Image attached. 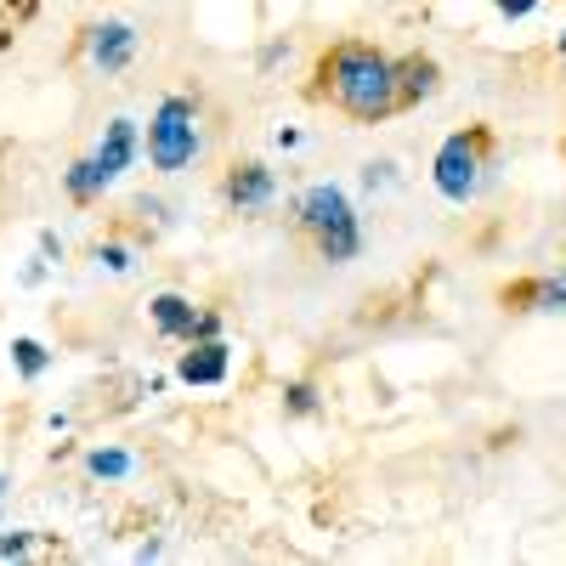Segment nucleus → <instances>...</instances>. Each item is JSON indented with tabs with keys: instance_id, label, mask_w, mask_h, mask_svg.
<instances>
[{
	"instance_id": "nucleus-8",
	"label": "nucleus",
	"mask_w": 566,
	"mask_h": 566,
	"mask_svg": "<svg viewBox=\"0 0 566 566\" xmlns=\"http://www.w3.org/2000/svg\"><path fill=\"white\" fill-rule=\"evenodd\" d=\"M272 199H277V170L266 159H239L221 176V205L232 216H261L272 210Z\"/></svg>"
},
{
	"instance_id": "nucleus-4",
	"label": "nucleus",
	"mask_w": 566,
	"mask_h": 566,
	"mask_svg": "<svg viewBox=\"0 0 566 566\" xmlns=\"http://www.w3.org/2000/svg\"><path fill=\"white\" fill-rule=\"evenodd\" d=\"M136 154H142V130H136V119H108V130L97 136V148L80 154V159L63 170V199L80 205V210L103 205V193H108V187L136 165Z\"/></svg>"
},
{
	"instance_id": "nucleus-12",
	"label": "nucleus",
	"mask_w": 566,
	"mask_h": 566,
	"mask_svg": "<svg viewBox=\"0 0 566 566\" xmlns=\"http://www.w3.org/2000/svg\"><path fill=\"white\" fill-rule=\"evenodd\" d=\"M12 368L23 374V380H40V374L52 368V352H45L40 340H29V335H18L12 340Z\"/></svg>"
},
{
	"instance_id": "nucleus-7",
	"label": "nucleus",
	"mask_w": 566,
	"mask_h": 566,
	"mask_svg": "<svg viewBox=\"0 0 566 566\" xmlns=\"http://www.w3.org/2000/svg\"><path fill=\"white\" fill-rule=\"evenodd\" d=\"M136 45H142L136 23H125V18H97V23L80 29L74 52H85L97 74H125V69L136 63Z\"/></svg>"
},
{
	"instance_id": "nucleus-19",
	"label": "nucleus",
	"mask_w": 566,
	"mask_h": 566,
	"mask_svg": "<svg viewBox=\"0 0 566 566\" xmlns=\"http://www.w3.org/2000/svg\"><path fill=\"white\" fill-rule=\"evenodd\" d=\"M555 57H566V29L555 34Z\"/></svg>"
},
{
	"instance_id": "nucleus-14",
	"label": "nucleus",
	"mask_w": 566,
	"mask_h": 566,
	"mask_svg": "<svg viewBox=\"0 0 566 566\" xmlns=\"http://www.w3.org/2000/svg\"><path fill=\"white\" fill-rule=\"evenodd\" d=\"M317 408H323V397H317L312 380H290V386H283V413H290V419H306Z\"/></svg>"
},
{
	"instance_id": "nucleus-2",
	"label": "nucleus",
	"mask_w": 566,
	"mask_h": 566,
	"mask_svg": "<svg viewBox=\"0 0 566 566\" xmlns=\"http://www.w3.org/2000/svg\"><path fill=\"white\" fill-rule=\"evenodd\" d=\"M290 227L323 266H346V261L363 255V221L346 199V187H335V181L301 187L295 205H290Z\"/></svg>"
},
{
	"instance_id": "nucleus-9",
	"label": "nucleus",
	"mask_w": 566,
	"mask_h": 566,
	"mask_svg": "<svg viewBox=\"0 0 566 566\" xmlns=\"http://www.w3.org/2000/svg\"><path fill=\"white\" fill-rule=\"evenodd\" d=\"M442 63L431 57V52H397V103H402V114H413V108H424L442 91Z\"/></svg>"
},
{
	"instance_id": "nucleus-21",
	"label": "nucleus",
	"mask_w": 566,
	"mask_h": 566,
	"mask_svg": "<svg viewBox=\"0 0 566 566\" xmlns=\"http://www.w3.org/2000/svg\"><path fill=\"white\" fill-rule=\"evenodd\" d=\"M560 159H566V136H560Z\"/></svg>"
},
{
	"instance_id": "nucleus-17",
	"label": "nucleus",
	"mask_w": 566,
	"mask_h": 566,
	"mask_svg": "<svg viewBox=\"0 0 566 566\" xmlns=\"http://www.w3.org/2000/svg\"><path fill=\"white\" fill-rule=\"evenodd\" d=\"M0 555H7V560L29 555V533H7V538H0Z\"/></svg>"
},
{
	"instance_id": "nucleus-5",
	"label": "nucleus",
	"mask_w": 566,
	"mask_h": 566,
	"mask_svg": "<svg viewBox=\"0 0 566 566\" xmlns=\"http://www.w3.org/2000/svg\"><path fill=\"white\" fill-rule=\"evenodd\" d=\"M142 154L159 176H181L193 170V159L205 154V125H199V103L187 91H170V97L154 103L148 114V136H142Z\"/></svg>"
},
{
	"instance_id": "nucleus-10",
	"label": "nucleus",
	"mask_w": 566,
	"mask_h": 566,
	"mask_svg": "<svg viewBox=\"0 0 566 566\" xmlns=\"http://www.w3.org/2000/svg\"><path fill=\"white\" fill-rule=\"evenodd\" d=\"M232 368V346L227 340H187V352L176 357V380L181 386H221Z\"/></svg>"
},
{
	"instance_id": "nucleus-13",
	"label": "nucleus",
	"mask_w": 566,
	"mask_h": 566,
	"mask_svg": "<svg viewBox=\"0 0 566 566\" xmlns=\"http://www.w3.org/2000/svg\"><path fill=\"white\" fill-rule=\"evenodd\" d=\"M85 470H91L97 482H125V476H130V453H119V448H97V453L85 459Z\"/></svg>"
},
{
	"instance_id": "nucleus-1",
	"label": "nucleus",
	"mask_w": 566,
	"mask_h": 566,
	"mask_svg": "<svg viewBox=\"0 0 566 566\" xmlns=\"http://www.w3.org/2000/svg\"><path fill=\"white\" fill-rule=\"evenodd\" d=\"M301 97L312 108H328V114L352 119V125H386V119L402 114V103H397V52H386V45H374L363 34L328 40L306 69Z\"/></svg>"
},
{
	"instance_id": "nucleus-3",
	"label": "nucleus",
	"mask_w": 566,
	"mask_h": 566,
	"mask_svg": "<svg viewBox=\"0 0 566 566\" xmlns=\"http://www.w3.org/2000/svg\"><path fill=\"white\" fill-rule=\"evenodd\" d=\"M499 154H504L499 125L470 119V125H459V130L442 136V148H437V159H431V187H437L448 205L482 199V187H488L493 170H499Z\"/></svg>"
},
{
	"instance_id": "nucleus-20",
	"label": "nucleus",
	"mask_w": 566,
	"mask_h": 566,
	"mask_svg": "<svg viewBox=\"0 0 566 566\" xmlns=\"http://www.w3.org/2000/svg\"><path fill=\"white\" fill-rule=\"evenodd\" d=\"M0 499H7V476H0Z\"/></svg>"
},
{
	"instance_id": "nucleus-15",
	"label": "nucleus",
	"mask_w": 566,
	"mask_h": 566,
	"mask_svg": "<svg viewBox=\"0 0 566 566\" xmlns=\"http://www.w3.org/2000/svg\"><path fill=\"white\" fill-rule=\"evenodd\" d=\"M91 261L108 266V272H130V266H136V250H125L119 239H103L97 250H91Z\"/></svg>"
},
{
	"instance_id": "nucleus-16",
	"label": "nucleus",
	"mask_w": 566,
	"mask_h": 566,
	"mask_svg": "<svg viewBox=\"0 0 566 566\" xmlns=\"http://www.w3.org/2000/svg\"><path fill=\"white\" fill-rule=\"evenodd\" d=\"M493 12L515 23V18H533V12H538V0H493Z\"/></svg>"
},
{
	"instance_id": "nucleus-6",
	"label": "nucleus",
	"mask_w": 566,
	"mask_h": 566,
	"mask_svg": "<svg viewBox=\"0 0 566 566\" xmlns=\"http://www.w3.org/2000/svg\"><path fill=\"white\" fill-rule=\"evenodd\" d=\"M504 317H566V266L560 272H522L499 283Z\"/></svg>"
},
{
	"instance_id": "nucleus-11",
	"label": "nucleus",
	"mask_w": 566,
	"mask_h": 566,
	"mask_svg": "<svg viewBox=\"0 0 566 566\" xmlns=\"http://www.w3.org/2000/svg\"><path fill=\"white\" fill-rule=\"evenodd\" d=\"M199 306L187 301V295H176V290H165V295H154L148 301V323H154V335L159 340H176V346H187V340H199Z\"/></svg>"
},
{
	"instance_id": "nucleus-18",
	"label": "nucleus",
	"mask_w": 566,
	"mask_h": 566,
	"mask_svg": "<svg viewBox=\"0 0 566 566\" xmlns=\"http://www.w3.org/2000/svg\"><path fill=\"white\" fill-rule=\"evenodd\" d=\"M40 255H52V261L63 255V239H57V232H40Z\"/></svg>"
}]
</instances>
